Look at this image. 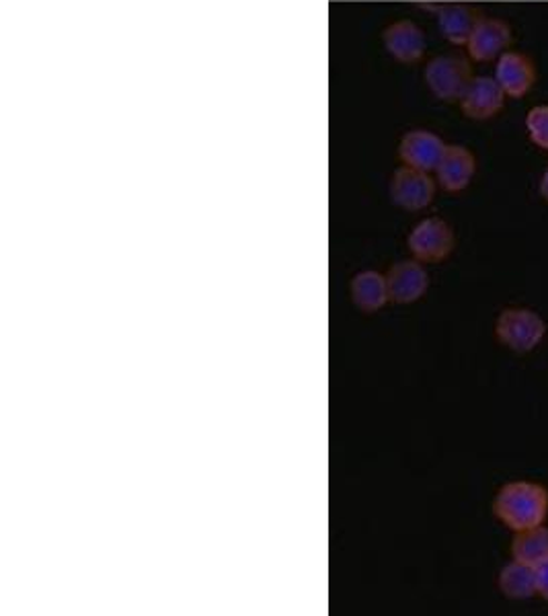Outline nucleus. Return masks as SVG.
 Instances as JSON below:
<instances>
[{
  "label": "nucleus",
  "instance_id": "nucleus-7",
  "mask_svg": "<svg viewBox=\"0 0 548 616\" xmlns=\"http://www.w3.org/2000/svg\"><path fill=\"white\" fill-rule=\"evenodd\" d=\"M509 43H511V27L506 21L493 17H481L470 33L467 50L472 60L491 62L501 53L508 52Z\"/></svg>",
  "mask_w": 548,
  "mask_h": 616
},
{
  "label": "nucleus",
  "instance_id": "nucleus-18",
  "mask_svg": "<svg viewBox=\"0 0 548 616\" xmlns=\"http://www.w3.org/2000/svg\"><path fill=\"white\" fill-rule=\"evenodd\" d=\"M536 591L548 603V561L536 567Z\"/></svg>",
  "mask_w": 548,
  "mask_h": 616
},
{
  "label": "nucleus",
  "instance_id": "nucleus-17",
  "mask_svg": "<svg viewBox=\"0 0 548 616\" xmlns=\"http://www.w3.org/2000/svg\"><path fill=\"white\" fill-rule=\"evenodd\" d=\"M526 130L530 140L548 153V106H536L528 111Z\"/></svg>",
  "mask_w": 548,
  "mask_h": 616
},
{
  "label": "nucleus",
  "instance_id": "nucleus-5",
  "mask_svg": "<svg viewBox=\"0 0 548 616\" xmlns=\"http://www.w3.org/2000/svg\"><path fill=\"white\" fill-rule=\"evenodd\" d=\"M436 197V182L430 173L403 165L391 179V199L399 208L409 212L428 208Z\"/></svg>",
  "mask_w": 548,
  "mask_h": 616
},
{
  "label": "nucleus",
  "instance_id": "nucleus-3",
  "mask_svg": "<svg viewBox=\"0 0 548 616\" xmlns=\"http://www.w3.org/2000/svg\"><path fill=\"white\" fill-rule=\"evenodd\" d=\"M425 85L440 101L460 104L462 95L469 89L470 80L474 79L469 60L454 53H442L431 58L425 72Z\"/></svg>",
  "mask_w": 548,
  "mask_h": 616
},
{
  "label": "nucleus",
  "instance_id": "nucleus-2",
  "mask_svg": "<svg viewBox=\"0 0 548 616\" xmlns=\"http://www.w3.org/2000/svg\"><path fill=\"white\" fill-rule=\"evenodd\" d=\"M548 325L542 316L526 306H508L496 321V338L516 354H530L547 338Z\"/></svg>",
  "mask_w": 548,
  "mask_h": 616
},
{
  "label": "nucleus",
  "instance_id": "nucleus-8",
  "mask_svg": "<svg viewBox=\"0 0 548 616\" xmlns=\"http://www.w3.org/2000/svg\"><path fill=\"white\" fill-rule=\"evenodd\" d=\"M386 286H389V299L392 302L411 304V302H418L428 292L430 276L415 257L403 260V262H397L389 267Z\"/></svg>",
  "mask_w": 548,
  "mask_h": 616
},
{
  "label": "nucleus",
  "instance_id": "nucleus-13",
  "mask_svg": "<svg viewBox=\"0 0 548 616\" xmlns=\"http://www.w3.org/2000/svg\"><path fill=\"white\" fill-rule=\"evenodd\" d=\"M431 9L438 14V27L446 40L454 46H467L472 29L481 19L477 9L470 4H442Z\"/></svg>",
  "mask_w": 548,
  "mask_h": 616
},
{
  "label": "nucleus",
  "instance_id": "nucleus-4",
  "mask_svg": "<svg viewBox=\"0 0 548 616\" xmlns=\"http://www.w3.org/2000/svg\"><path fill=\"white\" fill-rule=\"evenodd\" d=\"M457 245L452 226L442 218H425L415 224L407 236V247L411 255L421 263H440L448 260Z\"/></svg>",
  "mask_w": 548,
  "mask_h": 616
},
{
  "label": "nucleus",
  "instance_id": "nucleus-10",
  "mask_svg": "<svg viewBox=\"0 0 548 616\" xmlns=\"http://www.w3.org/2000/svg\"><path fill=\"white\" fill-rule=\"evenodd\" d=\"M382 41L389 56L401 65H415L425 53L423 29L413 21H394L382 31Z\"/></svg>",
  "mask_w": 548,
  "mask_h": 616
},
{
  "label": "nucleus",
  "instance_id": "nucleus-19",
  "mask_svg": "<svg viewBox=\"0 0 548 616\" xmlns=\"http://www.w3.org/2000/svg\"><path fill=\"white\" fill-rule=\"evenodd\" d=\"M540 196L548 204V167L545 173H542V179H540Z\"/></svg>",
  "mask_w": 548,
  "mask_h": 616
},
{
  "label": "nucleus",
  "instance_id": "nucleus-9",
  "mask_svg": "<svg viewBox=\"0 0 548 616\" xmlns=\"http://www.w3.org/2000/svg\"><path fill=\"white\" fill-rule=\"evenodd\" d=\"M446 148L448 145L438 134L430 130H411L401 138L399 157L407 167L431 173V170L438 169L440 160L444 157Z\"/></svg>",
  "mask_w": 548,
  "mask_h": 616
},
{
  "label": "nucleus",
  "instance_id": "nucleus-16",
  "mask_svg": "<svg viewBox=\"0 0 548 616\" xmlns=\"http://www.w3.org/2000/svg\"><path fill=\"white\" fill-rule=\"evenodd\" d=\"M511 557L522 564L538 565L548 561V526L540 525L528 530L513 532L511 540Z\"/></svg>",
  "mask_w": 548,
  "mask_h": 616
},
{
  "label": "nucleus",
  "instance_id": "nucleus-11",
  "mask_svg": "<svg viewBox=\"0 0 548 616\" xmlns=\"http://www.w3.org/2000/svg\"><path fill=\"white\" fill-rule=\"evenodd\" d=\"M477 173V158L467 146L448 145L444 157L436 169V182L444 192L458 194L469 187L472 177Z\"/></svg>",
  "mask_w": 548,
  "mask_h": 616
},
{
  "label": "nucleus",
  "instance_id": "nucleus-1",
  "mask_svg": "<svg viewBox=\"0 0 548 616\" xmlns=\"http://www.w3.org/2000/svg\"><path fill=\"white\" fill-rule=\"evenodd\" d=\"M493 514L511 532L545 525L548 518V489L535 481H509L497 491Z\"/></svg>",
  "mask_w": 548,
  "mask_h": 616
},
{
  "label": "nucleus",
  "instance_id": "nucleus-6",
  "mask_svg": "<svg viewBox=\"0 0 548 616\" xmlns=\"http://www.w3.org/2000/svg\"><path fill=\"white\" fill-rule=\"evenodd\" d=\"M506 97L496 77H474L460 99V109L467 118L487 121L503 109Z\"/></svg>",
  "mask_w": 548,
  "mask_h": 616
},
{
  "label": "nucleus",
  "instance_id": "nucleus-14",
  "mask_svg": "<svg viewBox=\"0 0 548 616\" xmlns=\"http://www.w3.org/2000/svg\"><path fill=\"white\" fill-rule=\"evenodd\" d=\"M499 591L509 600H530L538 596L536 591V567L511 559L497 577Z\"/></svg>",
  "mask_w": 548,
  "mask_h": 616
},
{
  "label": "nucleus",
  "instance_id": "nucleus-12",
  "mask_svg": "<svg viewBox=\"0 0 548 616\" xmlns=\"http://www.w3.org/2000/svg\"><path fill=\"white\" fill-rule=\"evenodd\" d=\"M496 79L503 92L520 99L535 87V62L522 52H506L497 58Z\"/></svg>",
  "mask_w": 548,
  "mask_h": 616
},
{
  "label": "nucleus",
  "instance_id": "nucleus-15",
  "mask_svg": "<svg viewBox=\"0 0 548 616\" xmlns=\"http://www.w3.org/2000/svg\"><path fill=\"white\" fill-rule=\"evenodd\" d=\"M352 301L360 311L364 313H374L382 309L389 299V286H386V276L379 272H362L352 280Z\"/></svg>",
  "mask_w": 548,
  "mask_h": 616
}]
</instances>
